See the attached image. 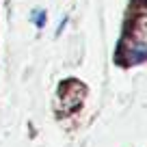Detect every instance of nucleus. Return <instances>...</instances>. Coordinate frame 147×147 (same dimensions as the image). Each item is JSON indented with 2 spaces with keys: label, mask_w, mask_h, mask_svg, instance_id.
<instances>
[{
  "label": "nucleus",
  "mask_w": 147,
  "mask_h": 147,
  "mask_svg": "<svg viewBox=\"0 0 147 147\" xmlns=\"http://www.w3.org/2000/svg\"><path fill=\"white\" fill-rule=\"evenodd\" d=\"M123 54L130 63H138V61H147V41H138V39H132L130 37L125 41Z\"/></svg>",
  "instance_id": "1"
},
{
  "label": "nucleus",
  "mask_w": 147,
  "mask_h": 147,
  "mask_svg": "<svg viewBox=\"0 0 147 147\" xmlns=\"http://www.w3.org/2000/svg\"><path fill=\"white\" fill-rule=\"evenodd\" d=\"M46 20H48V15H46V11H43V9H39V11L32 13V24H35L37 28H43V26H46Z\"/></svg>",
  "instance_id": "2"
},
{
  "label": "nucleus",
  "mask_w": 147,
  "mask_h": 147,
  "mask_svg": "<svg viewBox=\"0 0 147 147\" xmlns=\"http://www.w3.org/2000/svg\"><path fill=\"white\" fill-rule=\"evenodd\" d=\"M65 24H67V18H63V20H61V26H59V35H61V32H63V28H65Z\"/></svg>",
  "instance_id": "3"
}]
</instances>
